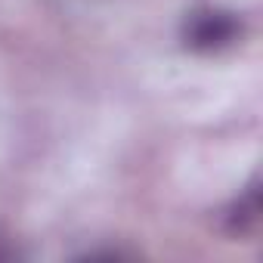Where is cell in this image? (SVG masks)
Wrapping results in <instances>:
<instances>
[{
	"label": "cell",
	"instance_id": "obj_1",
	"mask_svg": "<svg viewBox=\"0 0 263 263\" xmlns=\"http://www.w3.org/2000/svg\"><path fill=\"white\" fill-rule=\"evenodd\" d=\"M241 37V19L232 10L204 7L186 16L183 22V44L192 53H220L229 50Z\"/></svg>",
	"mask_w": 263,
	"mask_h": 263
},
{
	"label": "cell",
	"instance_id": "obj_2",
	"mask_svg": "<svg viewBox=\"0 0 263 263\" xmlns=\"http://www.w3.org/2000/svg\"><path fill=\"white\" fill-rule=\"evenodd\" d=\"M257 223H260V186H257V180H251L248 189L229 204V211H226V229L232 235H248V232L257 229Z\"/></svg>",
	"mask_w": 263,
	"mask_h": 263
},
{
	"label": "cell",
	"instance_id": "obj_3",
	"mask_svg": "<svg viewBox=\"0 0 263 263\" xmlns=\"http://www.w3.org/2000/svg\"><path fill=\"white\" fill-rule=\"evenodd\" d=\"M13 257H19V251H16L7 238H0V260H13Z\"/></svg>",
	"mask_w": 263,
	"mask_h": 263
}]
</instances>
